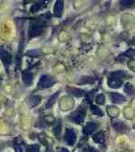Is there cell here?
I'll list each match as a JSON object with an SVG mask.
<instances>
[{
  "label": "cell",
  "mask_w": 135,
  "mask_h": 152,
  "mask_svg": "<svg viewBox=\"0 0 135 152\" xmlns=\"http://www.w3.org/2000/svg\"><path fill=\"white\" fill-rule=\"evenodd\" d=\"M125 72L122 71H117L111 72L108 76L107 85L111 88H118L122 86V79L125 77Z\"/></svg>",
  "instance_id": "1"
},
{
  "label": "cell",
  "mask_w": 135,
  "mask_h": 152,
  "mask_svg": "<svg viewBox=\"0 0 135 152\" xmlns=\"http://www.w3.org/2000/svg\"><path fill=\"white\" fill-rule=\"evenodd\" d=\"M42 32H43V24L40 21L33 20L30 23L29 34H28V36H29L30 39H32V38L41 34Z\"/></svg>",
  "instance_id": "2"
},
{
  "label": "cell",
  "mask_w": 135,
  "mask_h": 152,
  "mask_svg": "<svg viewBox=\"0 0 135 152\" xmlns=\"http://www.w3.org/2000/svg\"><path fill=\"white\" fill-rule=\"evenodd\" d=\"M56 83V79L53 76L50 75H43L40 82H39V87L40 88H48L51 87L52 86H54Z\"/></svg>",
  "instance_id": "3"
},
{
  "label": "cell",
  "mask_w": 135,
  "mask_h": 152,
  "mask_svg": "<svg viewBox=\"0 0 135 152\" xmlns=\"http://www.w3.org/2000/svg\"><path fill=\"white\" fill-rule=\"evenodd\" d=\"M0 58H1L3 64L5 65V67H9V64L11 63L12 60V56L9 52H7V50H5L4 48H0Z\"/></svg>",
  "instance_id": "4"
},
{
  "label": "cell",
  "mask_w": 135,
  "mask_h": 152,
  "mask_svg": "<svg viewBox=\"0 0 135 152\" xmlns=\"http://www.w3.org/2000/svg\"><path fill=\"white\" fill-rule=\"evenodd\" d=\"M65 142L68 145L72 146L76 142V134L72 130V129L68 128L66 130V134H65Z\"/></svg>",
  "instance_id": "5"
},
{
  "label": "cell",
  "mask_w": 135,
  "mask_h": 152,
  "mask_svg": "<svg viewBox=\"0 0 135 152\" xmlns=\"http://www.w3.org/2000/svg\"><path fill=\"white\" fill-rule=\"evenodd\" d=\"M84 116H85V112L84 110H78L75 111L72 115L70 116V119L71 121H73V123L75 124H81L82 121H83V119H84Z\"/></svg>",
  "instance_id": "6"
},
{
  "label": "cell",
  "mask_w": 135,
  "mask_h": 152,
  "mask_svg": "<svg viewBox=\"0 0 135 152\" xmlns=\"http://www.w3.org/2000/svg\"><path fill=\"white\" fill-rule=\"evenodd\" d=\"M63 9H64V2L63 1H57L54 7V15L56 17L59 18L62 16L63 13Z\"/></svg>",
  "instance_id": "7"
},
{
  "label": "cell",
  "mask_w": 135,
  "mask_h": 152,
  "mask_svg": "<svg viewBox=\"0 0 135 152\" xmlns=\"http://www.w3.org/2000/svg\"><path fill=\"white\" fill-rule=\"evenodd\" d=\"M109 96L111 101L115 104H120L123 101H125V98L123 97V96L118 93H109Z\"/></svg>",
  "instance_id": "8"
},
{
  "label": "cell",
  "mask_w": 135,
  "mask_h": 152,
  "mask_svg": "<svg viewBox=\"0 0 135 152\" xmlns=\"http://www.w3.org/2000/svg\"><path fill=\"white\" fill-rule=\"evenodd\" d=\"M22 80L25 83V86H31L33 80V75L31 72H24L22 74Z\"/></svg>",
  "instance_id": "9"
},
{
  "label": "cell",
  "mask_w": 135,
  "mask_h": 152,
  "mask_svg": "<svg viewBox=\"0 0 135 152\" xmlns=\"http://www.w3.org/2000/svg\"><path fill=\"white\" fill-rule=\"evenodd\" d=\"M95 128H96V124L94 123H88L83 128V134L86 135L92 134L95 130Z\"/></svg>",
  "instance_id": "10"
},
{
  "label": "cell",
  "mask_w": 135,
  "mask_h": 152,
  "mask_svg": "<svg viewBox=\"0 0 135 152\" xmlns=\"http://www.w3.org/2000/svg\"><path fill=\"white\" fill-rule=\"evenodd\" d=\"M67 91L70 94H71L72 96H77V97H80L82 95H84V91H82L81 89H77V88H73V87H68L67 88Z\"/></svg>",
  "instance_id": "11"
},
{
  "label": "cell",
  "mask_w": 135,
  "mask_h": 152,
  "mask_svg": "<svg viewBox=\"0 0 135 152\" xmlns=\"http://www.w3.org/2000/svg\"><path fill=\"white\" fill-rule=\"evenodd\" d=\"M113 126H114L115 130L118 133H123V132H126V130H127L126 125L122 123V121H116V123L113 124Z\"/></svg>",
  "instance_id": "12"
},
{
  "label": "cell",
  "mask_w": 135,
  "mask_h": 152,
  "mask_svg": "<svg viewBox=\"0 0 135 152\" xmlns=\"http://www.w3.org/2000/svg\"><path fill=\"white\" fill-rule=\"evenodd\" d=\"M41 102V96H30L29 98V106L31 108L35 107L36 105H38Z\"/></svg>",
  "instance_id": "13"
},
{
  "label": "cell",
  "mask_w": 135,
  "mask_h": 152,
  "mask_svg": "<svg viewBox=\"0 0 135 152\" xmlns=\"http://www.w3.org/2000/svg\"><path fill=\"white\" fill-rule=\"evenodd\" d=\"M124 90H125V93L128 96H132L135 95V88L131 85V83H126L124 86Z\"/></svg>",
  "instance_id": "14"
},
{
  "label": "cell",
  "mask_w": 135,
  "mask_h": 152,
  "mask_svg": "<svg viewBox=\"0 0 135 152\" xmlns=\"http://www.w3.org/2000/svg\"><path fill=\"white\" fill-rule=\"evenodd\" d=\"M59 91L58 92H57V93H55L53 96H51V97L49 98V100L47 101V103H46V109H49V108H51L52 106H53L54 104H55V102H56V100H57V96H58V95H59Z\"/></svg>",
  "instance_id": "15"
},
{
  "label": "cell",
  "mask_w": 135,
  "mask_h": 152,
  "mask_svg": "<svg viewBox=\"0 0 135 152\" xmlns=\"http://www.w3.org/2000/svg\"><path fill=\"white\" fill-rule=\"evenodd\" d=\"M93 139H94V141L96 142V143L102 144V143H104V141H105V136H104L103 133L99 132V133L94 134L93 135Z\"/></svg>",
  "instance_id": "16"
},
{
  "label": "cell",
  "mask_w": 135,
  "mask_h": 152,
  "mask_svg": "<svg viewBox=\"0 0 135 152\" xmlns=\"http://www.w3.org/2000/svg\"><path fill=\"white\" fill-rule=\"evenodd\" d=\"M53 133L58 136L59 134H60L61 133V123H60V121H57L54 126H53Z\"/></svg>",
  "instance_id": "17"
},
{
  "label": "cell",
  "mask_w": 135,
  "mask_h": 152,
  "mask_svg": "<svg viewBox=\"0 0 135 152\" xmlns=\"http://www.w3.org/2000/svg\"><path fill=\"white\" fill-rule=\"evenodd\" d=\"M91 110H92L93 113L95 114V115H98V116H103V115H104V113H103L102 110L99 109V108L97 107V106H95V105H91Z\"/></svg>",
  "instance_id": "18"
},
{
  "label": "cell",
  "mask_w": 135,
  "mask_h": 152,
  "mask_svg": "<svg viewBox=\"0 0 135 152\" xmlns=\"http://www.w3.org/2000/svg\"><path fill=\"white\" fill-rule=\"evenodd\" d=\"M95 101H96V103L98 104V105H104L105 102H106V97H105V96L103 94H100L98 96H96Z\"/></svg>",
  "instance_id": "19"
},
{
  "label": "cell",
  "mask_w": 135,
  "mask_h": 152,
  "mask_svg": "<svg viewBox=\"0 0 135 152\" xmlns=\"http://www.w3.org/2000/svg\"><path fill=\"white\" fill-rule=\"evenodd\" d=\"M40 148L38 145H31L27 147V152H39Z\"/></svg>",
  "instance_id": "20"
},
{
  "label": "cell",
  "mask_w": 135,
  "mask_h": 152,
  "mask_svg": "<svg viewBox=\"0 0 135 152\" xmlns=\"http://www.w3.org/2000/svg\"><path fill=\"white\" fill-rule=\"evenodd\" d=\"M133 4H135V1H133V0H123V1H120V5H121L123 7H131V6H132Z\"/></svg>",
  "instance_id": "21"
},
{
  "label": "cell",
  "mask_w": 135,
  "mask_h": 152,
  "mask_svg": "<svg viewBox=\"0 0 135 152\" xmlns=\"http://www.w3.org/2000/svg\"><path fill=\"white\" fill-rule=\"evenodd\" d=\"M27 55L31 56V57H37L40 55V51L39 50H30L27 52Z\"/></svg>",
  "instance_id": "22"
},
{
  "label": "cell",
  "mask_w": 135,
  "mask_h": 152,
  "mask_svg": "<svg viewBox=\"0 0 135 152\" xmlns=\"http://www.w3.org/2000/svg\"><path fill=\"white\" fill-rule=\"evenodd\" d=\"M124 56H127V57H133V56H135V50L129 49L128 51H126L124 53Z\"/></svg>",
  "instance_id": "23"
},
{
  "label": "cell",
  "mask_w": 135,
  "mask_h": 152,
  "mask_svg": "<svg viewBox=\"0 0 135 152\" xmlns=\"http://www.w3.org/2000/svg\"><path fill=\"white\" fill-rule=\"evenodd\" d=\"M14 148H15V151H16V152H23V149H22L21 146L18 143L14 144Z\"/></svg>",
  "instance_id": "24"
},
{
  "label": "cell",
  "mask_w": 135,
  "mask_h": 152,
  "mask_svg": "<svg viewBox=\"0 0 135 152\" xmlns=\"http://www.w3.org/2000/svg\"><path fill=\"white\" fill-rule=\"evenodd\" d=\"M57 152H69V150L66 149V148H58Z\"/></svg>",
  "instance_id": "25"
},
{
  "label": "cell",
  "mask_w": 135,
  "mask_h": 152,
  "mask_svg": "<svg viewBox=\"0 0 135 152\" xmlns=\"http://www.w3.org/2000/svg\"><path fill=\"white\" fill-rule=\"evenodd\" d=\"M89 152H98V151H97V149H95V148H90Z\"/></svg>",
  "instance_id": "26"
},
{
  "label": "cell",
  "mask_w": 135,
  "mask_h": 152,
  "mask_svg": "<svg viewBox=\"0 0 135 152\" xmlns=\"http://www.w3.org/2000/svg\"><path fill=\"white\" fill-rule=\"evenodd\" d=\"M46 152H53V151L50 150V149H47V151H46Z\"/></svg>",
  "instance_id": "27"
},
{
  "label": "cell",
  "mask_w": 135,
  "mask_h": 152,
  "mask_svg": "<svg viewBox=\"0 0 135 152\" xmlns=\"http://www.w3.org/2000/svg\"><path fill=\"white\" fill-rule=\"evenodd\" d=\"M1 82H2V78L0 77V83H1Z\"/></svg>",
  "instance_id": "28"
}]
</instances>
